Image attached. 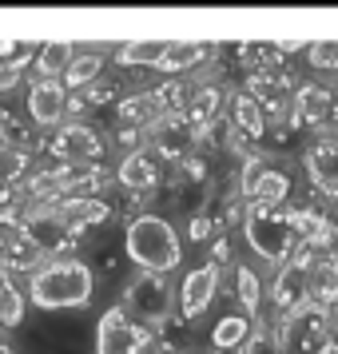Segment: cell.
I'll list each match as a JSON object with an SVG mask.
<instances>
[{"label": "cell", "mask_w": 338, "mask_h": 354, "mask_svg": "<svg viewBox=\"0 0 338 354\" xmlns=\"http://www.w3.org/2000/svg\"><path fill=\"white\" fill-rule=\"evenodd\" d=\"M28 60H32V56H28V52H20L17 60H4V64H0V96H4V92H12V88L24 80V68H28Z\"/></svg>", "instance_id": "cell-29"}, {"label": "cell", "mask_w": 338, "mask_h": 354, "mask_svg": "<svg viewBox=\"0 0 338 354\" xmlns=\"http://www.w3.org/2000/svg\"><path fill=\"white\" fill-rule=\"evenodd\" d=\"M310 303L335 310L338 303V251H322L310 267Z\"/></svg>", "instance_id": "cell-18"}, {"label": "cell", "mask_w": 338, "mask_h": 354, "mask_svg": "<svg viewBox=\"0 0 338 354\" xmlns=\"http://www.w3.org/2000/svg\"><path fill=\"white\" fill-rule=\"evenodd\" d=\"M211 263H215V267H223V263H231V243H227L223 235H219V239L211 243Z\"/></svg>", "instance_id": "cell-31"}, {"label": "cell", "mask_w": 338, "mask_h": 354, "mask_svg": "<svg viewBox=\"0 0 338 354\" xmlns=\"http://www.w3.org/2000/svg\"><path fill=\"white\" fill-rule=\"evenodd\" d=\"M335 330V315L319 303H306L303 310H294L279 326V346L283 354H319V346Z\"/></svg>", "instance_id": "cell-5"}, {"label": "cell", "mask_w": 338, "mask_h": 354, "mask_svg": "<svg viewBox=\"0 0 338 354\" xmlns=\"http://www.w3.org/2000/svg\"><path fill=\"white\" fill-rule=\"evenodd\" d=\"M319 354H338V338H326V342L319 346Z\"/></svg>", "instance_id": "cell-32"}, {"label": "cell", "mask_w": 338, "mask_h": 354, "mask_svg": "<svg viewBox=\"0 0 338 354\" xmlns=\"http://www.w3.org/2000/svg\"><path fill=\"white\" fill-rule=\"evenodd\" d=\"M156 120H163L160 104L151 92H135V96H124L115 100V128H140L147 131Z\"/></svg>", "instance_id": "cell-17"}, {"label": "cell", "mask_w": 338, "mask_h": 354, "mask_svg": "<svg viewBox=\"0 0 338 354\" xmlns=\"http://www.w3.org/2000/svg\"><path fill=\"white\" fill-rule=\"evenodd\" d=\"M0 156H8V136H4V128H0Z\"/></svg>", "instance_id": "cell-34"}, {"label": "cell", "mask_w": 338, "mask_h": 354, "mask_svg": "<svg viewBox=\"0 0 338 354\" xmlns=\"http://www.w3.org/2000/svg\"><path fill=\"white\" fill-rule=\"evenodd\" d=\"M20 187L12 179L0 176V227H20L24 223V211H20Z\"/></svg>", "instance_id": "cell-27"}, {"label": "cell", "mask_w": 338, "mask_h": 354, "mask_svg": "<svg viewBox=\"0 0 338 354\" xmlns=\"http://www.w3.org/2000/svg\"><path fill=\"white\" fill-rule=\"evenodd\" d=\"M20 319H24V295H20V287L12 283V274L0 283V322L4 326H20Z\"/></svg>", "instance_id": "cell-26"}, {"label": "cell", "mask_w": 338, "mask_h": 354, "mask_svg": "<svg viewBox=\"0 0 338 354\" xmlns=\"http://www.w3.org/2000/svg\"><path fill=\"white\" fill-rule=\"evenodd\" d=\"M306 64L319 72H338V40H310L306 44Z\"/></svg>", "instance_id": "cell-28"}, {"label": "cell", "mask_w": 338, "mask_h": 354, "mask_svg": "<svg viewBox=\"0 0 338 354\" xmlns=\"http://www.w3.org/2000/svg\"><path fill=\"white\" fill-rule=\"evenodd\" d=\"M243 239L255 251V259L283 267L294 255V227H290V207H271V203H243Z\"/></svg>", "instance_id": "cell-3"}, {"label": "cell", "mask_w": 338, "mask_h": 354, "mask_svg": "<svg viewBox=\"0 0 338 354\" xmlns=\"http://www.w3.org/2000/svg\"><path fill=\"white\" fill-rule=\"evenodd\" d=\"M147 140H151L160 160H176V163H183L191 156V147H199V136H195V128L183 115H163V120H156L147 128Z\"/></svg>", "instance_id": "cell-12"}, {"label": "cell", "mask_w": 338, "mask_h": 354, "mask_svg": "<svg viewBox=\"0 0 338 354\" xmlns=\"http://www.w3.org/2000/svg\"><path fill=\"white\" fill-rule=\"evenodd\" d=\"M176 299H171V287H167V274H156V271H140L128 279L124 287V299H120V310L128 315L135 326H147L156 330L163 322L176 315Z\"/></svg>", "instance_id": "cell-4"}, {"label": "cell", "mask_w": 338, "mask_h": 354, "mask_svg": "<svg viewBox=\"0 0 338 354\" xmlns=\"http://www.w3.org/2000/svg\"><path fill=\"white\" fill-rule=\"evenodd\" d=\"M72 52L76 48H68V44H44L36 52V80H60L68 60H72Z\"/></svg>", "instance_id": "cell-24"}, {"label": "cell", "mask_w": 338, "mask_h": 354, "mask_svg": "<svg viewBox=\"0 0 338 354\" xmlns=\"http://www.w3.org/2000/svg\"><path fill=\"white\" fill-rule=\"evenodd\" d=\"M151 351H156V335L147 326H135L120 306H108L100 315L96 354H151Z\"/></svg>", "instance_id": "cell-6"}, {"label": "cell", "mask_w": 338, "mask_h": 354, "mask_svg": "<svg viewBox=\"0 0 338 354\" xmlns=\"http://www.w3.org/2000/svg\"><path fill=\"white\" fill-rule=\"evenodd\" d=\"M0 354H17V351H8V346H0Z\"/></svg>", "instance_id": "cell-35"}, {"label": "cell", "mask_w": 338, "mask_h": 354, "mask_svg": "<svg viewBox=\"0 0 338 354\" xmlns=\"http://www.w3.org/2000/svg\"><path fill=\"white\" fill-rule=\"evenodd\" d=\"M255 335V319L239 315V310H227L223 319L211 326V351L215 354H235L247 346V338Z\"/></svg>", "instance_id": "cell-16"}, {"label": "cell", "mask_w": 338, "mask_h": 354, "mask_svg": "<svg viewBox=\"0 0 338 354\" xmlns=\"http://www.w3.org/2000/svg\"><path fill=\"white\" fill-rule=\"evenodd\" d=\"M28 115L36 128H60L68 115V92L60 80H32L28 88Z\"/></svg>", "instance_id": "cell-13"}, {"label": "cell", "mask_w": 338, "mask_h": 354, "mask_svg": "<svg viewBox=\"0 0 338 354\" xmlns=\"http://www.w3.org/2000/svg\"><path fill=\"white\" fill-rule=\"evenodd\" d=\"M287 199H290V176L283 171V167L267 163V167H263V176H259V187H255V199H251V203L287 207Z\"/></svg>", "instance_id": "cell-22"}, {"label": "cell", "mask_w": 338, "mask_h": 354, "mask_svg": "<svg viewBox=\"0 0 338 354\" xmlns=\"http://www.w3.org/2000/svg\"><path fill=\"white\" fill-rule=\"evenodd\" d=\"M211 231H215V215H211V211H195L191 223H187V239L191 243H207Z\"/></svg>", "instance_id": "cell-30"}, {"label": "cell", "mask_w": 338, "mask_h": 354, "mask_svg": "<svg viewBox=\"0 0 338 354\" xmlns=\"http://www.w3.org/2000/svg\"><path fill=\"white\" fill-rule=\"evenodd\" d=\"M235 299L243 303V315H251V319L263 310V279L247 263H235Z\"/></svg>", "instance_id": "cell-23"}, {"label": "cell", "mask_w": 338, "mask_h": 354, "mask_svg": "<svg viewBox=\"0 0 338 354\" xmlns=\"http://www.w3.org/2000/svg\"><path fill=\"white\" fill-rule=\"evenodd\" d=\"M124 251L128 259L140 267V271H156V274H167L176 271L183 263V247H179V231L163 215H135L124 231Z\"/></svg>", "instance_id": "cell-2"}, {"label": "cell", "mask_w": 338, "mask_h": 354, "mask_svg": "<svg viewBox=\"0 0 338 354\" xmlns=\"http://www.w3.org/2000/svg\"><path fill=\"white\" fill-rule=\"evenodd\" d=\"M195 88H199V84L183 80V76H171V80L156 84L151 96H156V104H160L163 115H183L187 112V104H191V96H195Z\"/></svg>", "instance_id": "cell-21"}, {"label": "cell", "mask_w": 338, "mask_h": 354, "mask_svg": "<svg viewBox=\"0 0 338 354\" xmlns=\"http://www.w3.org/2000/svg\"><path fill=\"white\" fill-rule=\"evenodd\" d=\"M17 48H20L17 40H0V56H12V52H17Z\"/></svg>", "instance_id": "cell-33"}, {"label": "cell", "mask_w": 338, "mask_h": 354, "mask_svg": "<svg viewBox=\"0 0 338 354\" xmlns=\"http://www.w3.org/2000/svg\"><path fill=\"white\" fill-rule=\"evenodd\" d=\"M207 56H215V48H207V44H163L156 68L167 72V76H183V72H191L195 64H203Z\"/></svg>", "instance_id": "cell-20"}, {"label": "cell", "mask_w": 338, "mask_h": 354, "mask_svg": "<svg viewBox=\"0 0 338 354\" xmlns=\"http://www.w3.org/2000/svg\"><path fill=\"white\" fill-rule=\"evenodd\" d=\"M330 104H335V92L326 84H294L290 92V128H326L330 124Z\"/></svg>", "instance_id": "cell-10"}, {"label": "cell", "mask_w": 338, "mask_h": 354, "mask_svg": "<svg viewBox=\"0 0 338 354\" xmlns=\"http://www.w3.org/2000/svg\"><path fill=\"white\" fill-rule=\"evenodd\" d=\"M0 326H4V322H0Z\"/></svg>", "instance_id": "cell-36"}, {"label": "cell", "mask_w": 338, "mask_h": 354, "mask_svg": "<svg viewBox=\"0 0 338 354\" xmlns=\"http://www.w3.org/2000/svg\"><path fill=\"white\" fill-rule=\"evenodd\" d=\"M303 167H306L310 187L338 203V136H322L319 144L306 147L303 151Z\"/></svg>", "instance_id": "cell-11"}, {"label": "cell", "mask_w": 338, "mask_h": 354, "mask_svg": "<svg viewBox=\"0 0 338 354\" xmlns=\"http://www.w3.org/2000/svg\"><path fill=\"white\" fill-rule=\"evenodd\" d=\"M227 128L243 144H259L267 136V115H263V108H259V100L251 92H231V100H227Z\"/></svg>", "instance_id": "cell-14"}, {"label": "cell", "mask_w": 338, "mask_h": 354, "mask_svg": "<svg viewBox=\"0 0 338 354\" xmlns=\"http://www.w3.org/2000/svg\"><path fill=\"white\" fill-rule=\"evenodd\" d=\"M219 283H223V274H219V267L215 263H199V267H191V271L183 274V283H179V306L176 315L179 319L195 322L203 310H211V303H215V295H219Z\"/></svg>", "instance_id": "cell-8"}, {"label": "cell", "mask_w": 338, "mask_h": 354, "mask_svg": "<svg viewBox=\"0 0 338 354\" xmlns=\"http://www.w3.org/2000/svg\"><path fill=\"white\" fill-rule=\"evenodd\" d=\"M56 215H60V223H64L72 235H84V231H92V227H104L115 211H112L108 199H64V203H56Z\"/></svg>", "instance_id": "cell-15"}, {"label": "cell", "mask_w": 338, "mask_h": 354, "mask_svg": "<svg viewBox=\"0 0 338 354\" xmlns=\"http://www.w3.org/2000/svg\"><path fill=\"white\" fill-rule=\"evenodd\" d=\"M160 52H163L160 40H151V44H147V40H131V44H120V48H115V64H124V68H140V64L156 68Z\"/></svg>", "instance_id": "cell-25"}, {"label": "cell", "mask_w": 338, "mask_h": 354, "mask_svg": "<svg viewBox=\"0 0 338 354\" xmlns=\"http://www.w3.org/2000/svg\"><path fill=\"white\" fill-rule=\"evenodd\" d=\"M207 354H211V351H207Z\"/></svg>", "instance_id": "cell-37"}, {"label": "cell", "mask_w": 338, "mask_h": 354, "mask_svg": "<svg viewBox=\"0 0 338 354\" xmlns=\"http://www.w3.org/2000/svg\"><path fill=\"white\" fill-rule=\"evenodd\" d=\"M96 295V271L84 259H44L28 274V299L40 310H80Z\"/></svg>", "instance_id": "cell-1"}, {"label": "cell", "mask_w": 338, "mask_h": 354, "mask_svg": "<svg viewBox=\"0 0 338 354\" xmlns=\"http://www.w3.org/2000/svg\"><path fill=\"white\" fill-rule=\"evenodd\" d=\"M115 183L124 187V192L131 195H156L163 187V163L156 151H147V147H140V151H128L124 160H120V167H115Z\"/></svg>", "instance_id": "cell-9"}, {"label": "cell", "mask_w": 338, "mask_h": 354, "mask_svg": "<svg viewBox=\"0 0 338 354\" xmlns=\"http://www.w3.org/2000/svg\"><path fill=\"white\" fill-rule=\"evenodd\" d=\"M48 151L60 163H100L108 147H104V136H100L96 128H88V124H80V120H72V124H60V128L52 131Z\"/></svg>", "instance_id": "cell-7"}, {"label": "cell", "mask_w": 338, "mask_h": 354, "mask_svg": "<svg viewBox=\"0 0 338 354\" xmlns=\"http://www.w3.org/2000/svg\"><path fill=\"white\" fill-rule=\"evenodd\" d=\"M104 64H108V56H104V52L76 48V52H72V60H68V68H64V76H60L64 92H88V88L100 80Z\"/></svg>", "instance_id": "cell-19"}]
</instances>
